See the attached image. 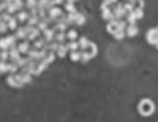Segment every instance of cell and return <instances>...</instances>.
I'll use <instances>...</instances> for the list:
<instances>
[{"mask_svg":"<svg viewBox=\"0 0 158 122\" xmlns=\"http://www.w3.org/2000/svg\"><path fill=\"white\" fill-rule=\"evenodd\" d=\"M138 111H139V113L142 116H151L154 112V103L151 99L144 98L139 102V105H138Z\"/></svg>","mask_w":158,"mask_h":122,"instance_id":"1","label":"cell"},{"mask_svg":"<svg viewBox=\"0 0 158 122\" xmlns=\"http://www.w3.org/2000/svg\"><path fill=\"white\" fill-rule=\"evenodd\" d=\"M15 35H9L6 38H2L0 39V48H2V50H8L9 48H13L15 47Z\"/></svg>","mask_w":158,"mask_h":122,"instance_id":"2","label":"cell"},{"mask_svg":"<svg viewBox=\"0 0 158 122\" xmlns=\"http://www.w3.org/2000/svg\"><path fill=\"white\" fill-rule=\"evenodd\" d=\"M6 82H8L9 86L15 87V88H20V87L24 86L23 82H22V79H20V74H16V73L15 74H10L8 77V79H6Z\"/></svg>","mask_w":158,"mask_h":122,"instance_id":"3","label":"cell"},{"mask_svg":"<svg viewBox=\"0 0 158 122\" xmlns=\"http://www.w3.org/2000/svg\"><path fill=\"white\" fill-rule=\"evenodd\" d=\"M146 39L149 44H153L154 47L158 46V32H157V28H153V29H149L146 34Z\"/></svg>","mask_w":158,"mask_h":122,"instance_id":"4","label":"cell"},{"mask_svg":"<svg viewBox=\"0 0 158 122\" xmlns=\"http://www.w3.org/2000/svg\"><path fill=\"white\" fill-rule=\"evenodd\" d=\"M48 18L50 20H59L60 18H63V11L60 8L58 7H53L50 9H48Z\"/></svg>","mask_w":158,"mask_h":122,"instance_id":"5","label":"cell"},{"mask_svg":"<svg viewBox=\"0 0 158 122\" xmlns=\"http://www.w3.org/2000/svg\"><path fill=\"white\" fill-rule=\"evenodd\" d=\"M113 11V18H115V20H121L124 15H126V11L123 9V4H117V7L112 10Z\"/></svg>","mask_w":158,"mask_h":122,"instance_id":"6","label":"cell"},{"mask_svg":"<svg viewBox=\"0 0 158 122\" xmlns=\"http://www.w3.org/2000/svg\"><path fill=\"white\" fill-rule=\"evenodd\" d=\"M31 28L33 27H29V25H27L24 28H18L16 33H15V38H18V39H25L28 37L29 32L31 30Z\"/></svg>","mask_w":158,"mask_h":122,"instance_id":"7","label":"cell"},{"mask_svg":"<svg viewBox=\"0 0 158 122\" xmlns=\"http://www.w3.org/2000/svg\"><path fill=\"white\" fill-rule=\"evenodd\" d=\"M83 52H85V53L88 54V57H89V58H94V57L97 55V53H98V47H97V44H95V43L89 42V44H88L87 49H85V50H83Z\"/></svg>","mask_w":158,"mask_h":122,"instance_id":"8","label":"cell"},{"mask_svg":"<svg viewBox=\"0 0 158 122\" xmlns=\"http://www.w3.org/2000/svg\"><path fill=\"white\" fill-rule=\"evenodd\" d=\"M101 10H102V16H103V19H106V20H112V19H114V18H113V11H112V9H110L109 7L102 4Z\"/></svg>","mask_w":158,"mask_h":122,"instance_id":"9","label":"cell"},{"mask_svg":"<svg viewBox=\"0 0 158 122\" xmlns=\"http://www.w3.org/2000/svg\"><path fill=\"white\" fill-rule=\"evenodd\" d=\"M118 29V20H115V19H112V20H109V23L107 24V30H108V33L109 34H114Z\"/></svg>","mask_w":158,"mask_h":122,"instance_id":"10","label":"cell"},{"mask_svg":"<svg viewBox=\"0 0 158 122\" xmlns=\"http://www.w3.org/2000/svg\"><path fill=\"white\" fill-rule=\"evenodd\" d=\"M124 33L128 37H135L138 34V27L135 24L134 25H127L126 29H124Z\"/></svg>","mask_w":158,"mask_h":122,"instance_id":"11","label":"cell"},{"mask_svg":"<svg viewBox=\"0 0 158 122\" xmlns=\"http://www.w3.org/2000/svg\"><path fill=\"white\" fill-rule=\"evenodd\" d=\"M16 49L19 50V53L28 54V52H29V49H30V44H29L28 40H24V42H22L18 46V48H16Z\"/></svg>","mask_w":158,"mask_h":122,"instance_id":"12","label":"cell"},{"mask_svg":"<svg viewBox=\"0 0 158 122\" xmlns=\"http://www.w3.org/2000/svg\"><path fill=\"white\" fill-rule=\"evenodd\" d=\"M49 23H50V19H49V18H43V19L39 20V23L36 24V28H38L39 30L43 32V30H45V29L48 28Z\"/></svg>","mask_w":158,"mask_h":122,"instance_id":"13","label":"cell"},{"mask_svg":"<svg viewBox=\"0 0 158 122\" xmlns=\"http://www.w3.org/2000/svg\"><path fill=\"white\" fill-rule=\"evenodd\" d=\"M55 30H53V29H49V28H47L45 30H43V33H44V40L47 43H50L52 40L54 39V35H55V33H54Z\"/></svg>","mask_w":158,"mask_h":122,"instance_id":"14","label":"cell"},{"mask_svg":"<svg viewBox=\"0 0 158 122\" xmlns=\"http://www.w3.org/2000/svg\"><path fill=\"white\" fill-rule=\"evenodd\" d=\"M67 28H68V25L64 23V20H63V18L62 19H59V20H56V24H55V27L53 28V30H59V32H65L67 30Z\"/></svg>","mask_w":158,"mask_h":122,"instance_id":"15","label":"cell"},{"mask_svg":"<svg viewBox=\"0 0 158 122\" xmlns=\"http://www.w3.org/2000/svg\"><path fill=\"white\" fill-rule=\"evenodd\" d=\"M9 58L11 59V62H16V60L20 58V53H19V50L15 48V47H13V48H10V52H9Z\"/></svg>","mask_w":158,"mask_h":122,"instance_id":"16","label":"cell"},{"mask_svg":"<svg viewBox=\"0 0 158 122\" xmlns=\"http://www.w3.org/2000/svg\"><path fill=\"white\" fill-rule=\"evenodd\" d=\"M39 34H40V30H39L36 27H33L31 28V30L29 32V34H28V39H30V40H34V39H36L38 37H39Z\"/></svg>","mask_w":158,"mask_h":122,"instance_id":"17","label":"cell"},{"mask_svg":"<svg viewBox=\"0 0 158 122\" xmlns=\"http://www.w3.org/2000/svg\"><path fill=\"white\" fill-rule=\"evenodd\" d=\"M54 39H55V42H56V43L63 44V42L67 39V35H65V33H64V32H59L58 34H55V35H54Z\"/></svg>","mask_w":158,"mask_h":122,"instance_id":"18","label":"cell"},{"mask_svg":"<svg viewBox=\"0 0 158 122\" xmlns=\"http://www.w3.org/2000/svg\"><path fill=\"white\" fill-rule=\"evenodd\" d=\"M67 52H68V49H67V47H65L64 44H59V47H58V49H56L58 57L64 58V57L67 55Z\"/></svg>","mask_w":158,"mask_h":122,"instance_id":"19","label":"cell"},{"mask_svg":"<svg viewBox=\"0 0 158 122\" xmlns=\"http://www.w3.org/2000/svg\"><path fill=\"white\" fill-rule=\"evenodd\" d=\"M88 44H89V40H88V38H85V37H81V38H79L78 46L81 47V48H82L83 50H85V49H87Z\"/></svg>","mask_w":158,"mask_h":122,"instance_id":"20","label":"cell"},{"mask_svg":"<svg viewBox=\"0 0 158 122\" xmlns=\"http://www.w3.org/2000/svg\"><path fill=\"white\" fill-rule=\"evenodd\" d=\"M47 42L44 39H38L35 40V43H34V49H38V50H40V49H44Z\"/></svg>","mask_w":158,"mask_h":122,"instance_id":"21","label":"cell"},{"mask_svg":"<svg viewBox=\"0 0 158 122\" xmlns=\"http://www.w3.org/2000/svg\"><path fill=\"white\" fill-rule=\"evenodd\" d=\"M65 47H67L68 52H75V50H78V48H79L78 42H74V40H70V42H69Z\"/></svg>","mask_w":158,"mask_h":122,"instance_id":"22","label":"cell"},{"mask_svg":"<svg viewBox=\"0 0 158 122\" xmlns=\"http://www.w3.org/2000/svg\"><path fill=\"white\" fill-rule=\"evenodd\" d=\"M39 20H40V18L39 16H30V18H28V25L29 27H35L38 23H39Z\"/></svg>","mask_w":158,"mask_h":122,"instance_id":"23","label":"cell"},{"mask_svg":"<svg viewBox=\"0 0 158 122\" xmlns=\"http://www.w3.org/2000/svg\"><path fill=\"white\" fill-rule=\"evenodd\" d=\"M20 79H22L23 85H24V83H30V82H31V74L22 72V74H20Z\"/></svg>","mask_w":158,"mask_h":122,"instance_id":"24","label":"cell"},{"mask_svg":"<svg viewBox=\"0 0 158 122\" xmlns=\"http://www.w3.org/2000/svg\"><path fill=\"white\" fill-rule=\"evenodd\" d=\"M28 18H29V14L27 11H20L16 16V20H19V22H27Z\"/></svg>","mask_w":158,"mask_h":122,"instance_id":"25","label":"cell"},{"mask_svg":"<svg viewBox=\"0 0 158 122\" xmlns=\"http://www.w3.org/2000/svg\"><path fill=\"white\" fill-rule=\"evenodd\" d=\"M70 60L72 62H79L81 60V52H70Z\"/></svg>","mask_w":158,"mask_h":122,"instance_id":"26","label":"cell"},{"mask_svg":"<svg viewBox=\"0 0 158 122\" xmlns=\"http://www.w3.org/2000/svg\"><path fill=\"white\" fill-rule=\"evenodd\" d=\"M126 15H127V22L129 23V25H134V24L137 23V19H135L133 11H132V13H128V14H126Z\"/></svg>","mask_w":158,"mask_h":122,"instance_id":"27","label":"cell"},{"mask_svg":"<svg viewBox=\"0 0 158 122\" xmlns=\"http://www.w3.org/2000/svg\"><path fill=\"white\" fill-rule=\"evenodd\" d=\"M65 10L68 11V14H74V13L78 11L73 3H67V4H65Z\"/></svg>","mask_w":158,"mask_h":122,"instance_id":"28","label":"cell"},{"mask_svg":"<svg viewBox=\"0 0 158 122\" xmlns=\"http://www.w3.org/2000/svg\"><path fill=\"white\" fill-rule=\"evenodd\" d=\"M65 35H67V38H68L69 40H75V39L78 38V33H77V30H74V29L68 30V33H67Z\"/></svg>","mask_w":158,"mask_h":122,"instance_id":"29","label":"cell"},{"mask_svg":"<svg viewBox=\"0 0 158 122\" xmlns=\"http://www.w3.org/2000/svg\"><path fill=\"white\" fill-rule=\"evenodd\" d=\"M18 66L14 63V62H11V63H8V72L10 73V74H15L16 72H18Z\"/></svg>","mask_w":158,"mask_h":122,"instance_id":"30","label":"cell"},{"mask_svg":"<svg viewBox=\"0 0 158 122\" xmlns=\"http://www.w3.org/2000/svg\"><path fill=\"white\" fill-rule=\"evenodd\" d=\"M16 24H18L16 18L11 16V18H10V20L8 22V28H9V29H11V30H14V29H16Z\"/></svg>","mask_w":158,"mask_h":122,"instance_id":"31","label":"cell"},{"mask_svg":"<svg viewBox=\"0 0 158 122\" xmlns=\"http://www.w3.org/2000/svg\"><path fill=\"white\" fill-rule=\"evenodd\" d=\"M124 35H126V33H124V30H122V29H118V30L113 34V37H114L117 40H122V39L124 38Z\"/></svg>","mask_w":158,"mask_h":122,"instance_id":"32","label":"cell"},{"mask_svg":"<svg viewBox=\"0 0 158 122\" xmlns=\"http://www.w3.org/2000/svg\"><path fill=\"white\" fill-rule=\"evenodd\" d=\"M133 13H134V16H135L137 20L143 18V9H142V8H137V9H134Z\"/></svg>","mask_w":158,"mask_h":122,"instance_id":"33","label":"cell"},{"mask_svg":"<svg viewBox=\"0 0 158 122\" xmlns=\"http://www.w3.org/2000/svg\"><path fill=\"white\" fill-rule=\"evenodd\" d=\"M123 9H124L126 14H128V13H132L134 10V5L132 3H126V4H123Z\"/></svg>","mask_w":158,"mask_h":122,"instance_id":"34","label":"cell"},{"mask_svg":"<svg viewBox=\"0 0 158 122\" xmlns=\"http://www.w3.org/2000/svg\"><path fill=\"white\" fill-rule=\"evenodd\" d=\"M6 72H8V63L3 62V60H0V74L6 73Z\"/></svg>","mask_w":158,"mask_h":122,"instance_id":"35","label":"cell"},{"mask_svg":"<svg viewBox=\"0 0 158 122\" xmlns=\"http://www.w3.org/2000/svg\"><path fill=\"white\" fill-rule=\"evenodd\" d=\"M8 58H9V50H2V52H0V60L6 62Z\"/></svg>","mask_w":158,"mask_h":122,"instance_id":"36","label":"cell"},{"mask_svg":"<svg viewBox=\"0 0 158 122\" xmlns=\"http://www.w3.org/2000/svg\"><path fill=\"white\" fill-rule=\"evenodd\" d=\"M36 2H38V0H27L25 5H27V8L33 9V8H36Z\"/></svg>","mask_w":158,"mask_h":122,"instance_id":"37","label":"cell"},{"mask_svg":"<svg viewBox=\"0 0 158 122\" xmlns=\"http://www.w3.org/2000/svg\"><path fill=\"white\" fill-rule=\"evenodd\" d=\"M8 29H9V28H8V23L0 22V33H6Z\"/></svg>","mask_w":158,"mask_h":122,"instance_id":"38","label":"cell"},{"mask_svg":"<svg viewBox=\"0 0 158 122\" xmlns=\"http://www.w3.org/2000/svg\"><path fill=\"white\" fill-rule=\"evenodd\" d=\"M0 18H2V22L8 23L11 16H10V14H9V13H4V14H2V16H0Z\"/></svg>","mask_w":158,"mask_h":122,"instance_id":"39","label":"cell"},{"mask_svg":"<svg viewBox=\"0 0 158 122\" xmlns=\"http://www.w3.org/2000/svg\"><path fill=\"white\" fill-rule=\"evenodd\" d=\"M127 2H128V3H132V4H134V3H135V0H127Z\"/></svg>","mask_w":158,"mask_h":122,"instance_id":"40","label":"cell"},{"mask_svg":"<svg viewBox=\"0 0 158 122\" xmlns=\"http://www.w3.org/2000/svg\"><path fill=\"white\" fill-rule=\"evenodd\" d=\"M67 2H68V3H73V2H72V0H67Z\"/></svg>","mask_w":158,"mask_h":122,"instance_id":"41","label":"cell"},{"mask_svg":"<svg viewBox=\"0 0 158 122\" xmlns=\"http://www.w3.org/2000/svg\"><path fill=\"white\" fill-rule=\"evenodd\" d=\"M72 2H77V0H72Z\"/></svg>","mask_w":158,"mask_h":122,"instance_id":"42","label":"cell"},{"mask_svg":"<svg viewBox=\"0 0 158 122\" xmlns=\"http://www.w3.org/2000/svg\"><path fill=\"white\" fill-rule=\"evenodd\" d=\"M0 22H2V18H0Z\"/></svg>","mask_w":158,"mask_h":122,"instance_id":"43","label":"cell"}]
</instances>
